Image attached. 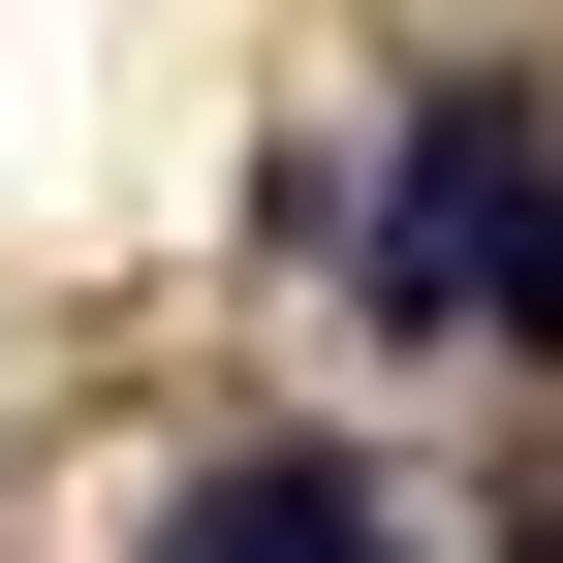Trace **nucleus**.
<instances>
[{"instance_id": "2", "label": "nucleus", "mask_w": 563, "mask_h": 563, "mask_svg": "<svg viewBox=\"0 0 563 563\" xmlns=\"http://www.w3.org/2000/svg\"><path fill=\"white\" fill-rule=\"evenodd\" d=\"M157 563H376V470H344V439H251V470L157 501Z\"/></svg>"}, {"instance_id": "1", "label": "nucleus", "mask_w": 563, "mask_h": 563, "mask_svg": "<svg viewBox=\"0 0 563 563\" xmlns=\"http://www.w3.org/2000/svg\"><path fill=\"white\" fill-rule=\"evenodd\" d=\"M407 313L563 344V157H532V95H439V125H407Z\"/></svg>"}]
</instances>
